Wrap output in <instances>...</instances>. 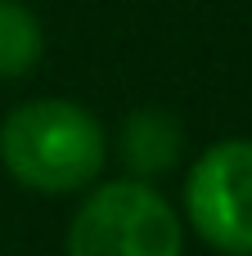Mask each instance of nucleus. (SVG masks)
Instances as JSON below:
<instances>
[{
	"label": "nucleus",
	"mask_w": 252,
	"mask_h": 256,
	"mask_svg": "<svg viewBox=\"0 0 252 256\" xmlns=\"http://www.w3.org/2000/svg\"><path fill=\"white\" fill-rule=\"evenodd\" d=\"M104 122L68 94H36L0 117V166L5 176L41 198H77L108 171Z\"/></svg>",
	"instance_id": "1"
},
{
	"label": "nucleus",
	"mask_w": 252,
	"mask_h": 256,
	"mask_svg": "<svg viewBox=\"0 0 252 256\" xmlns=\"http://www.w3.org/2000/svg\"><path fill=\"white\" fill-rule=\"evenodd\" d=\"M180 207L149 180L113 176L77 194L63 230V256H185Z\"/></svg>",
	"instance_id": "2"
},
{
	"label": "nucleus",
	"mask_w": 252,
	"mask_h": 256,
	"mask_svg": "<svg viewBox=\"0 0 252 256\" xmlns=\"http://www.w3.org/2000/svg\"><path fill=\"white\" fill-rule=\"evenodd\" d=\"M180 216L212 252L252 256V135L216 140L185 166Z\"/></svg>",
	"instance_id": "3"
},
{
	"label": "nucleus",
	"mask_w": 252,
	"mask_h": 256,
	"mask_svg": "<svg viewBox=\"0 0 252 256\" xmlns=\"http://www.w3.org/2000/svg\"><path fill=\"white\" fill-rule=\"evenodd\" d=\"M113 158L122 162V176L131 180H167L171 171H180L185 162V126L171 108L162 104H140L122 117L117 135L108 140Z\"/></svg>",
	"instance_id": "4"
},
{
	"label": "nucleus",
	"mask_w": 252,
	"mask_h": 256,
	"mask_svg": "<svg viewBox=\"0 0 252 256\" xmlns=\"http://www.w3.org/2000/svg\"><path fill=\"white\" fill-rule=\"evenodd\" d=\"M45 58V22L27 0H0V81H23Z\"/></svg>",
	"instance_id": "5"
}]
</instances>
